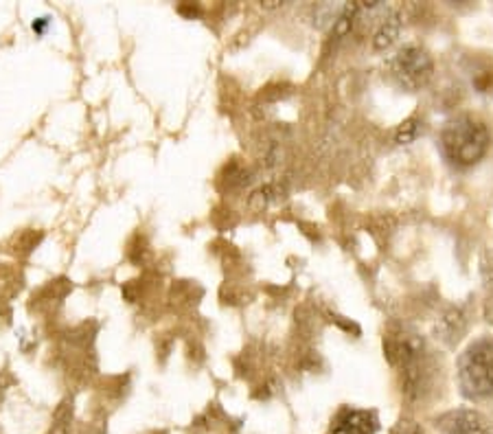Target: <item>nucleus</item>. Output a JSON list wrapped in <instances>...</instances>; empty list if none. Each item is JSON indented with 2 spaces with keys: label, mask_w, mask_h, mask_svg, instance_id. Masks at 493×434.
Returning a JSON list of instances; mask_svg holds the SVG:
<instances>
[{
  "label": "nucleus",
  "mask_w": 493,
  "mask_h": 434,
  "mask_svg": "<svg viewBox=\"0 0 493 434\" xmlns=\"http://www.w3.org/2000/svg\"><path fill=\"white\" fill-rule=\"evenodd\" d=\"M380 430V417L375 410L343 406L334 415L329 434H375Z\"/></svg>",
  "instance_id": "nucleus-6"
},
{
  "label": "nucleus",
  "mask_w": 493,
  "mask_h": 434,
  "mask_svg": "<svg viewBox=\"0 0 493 434\" xmlns=\"http://www.w3.org/2000/svg\"><path fill=\"white\" fill-rule=\"evenodd\" d=\"M401 34V15L391 14L384 18V23L380 24V29L375 31L373 35V49L375 51H388L392 44H395L397 38Z\"/></svg>",
  "instance_id": "nucleus-7"
},
{
  "label": "nucleus",
  "mask_w": 493,
  "mask_h": 434,
  "mask_svg": "<svg viewBox=\"0 0 493 434\" xmlns=\"http://www.w3.org/2000/svg\"><path fill=\"white\" fill-rule=\"evenodd\" d=\"M391 434H428V430L421 426V423L412 420H400L395 426H392Z\"/></svg>",
  "instance_id": "nucleus-10"
},
{
  "label": "nucleus",
  "mask_w": 493,
  "mask_h": 434,
  "mask_svg": "<svg viewBox=\"0 0 493 434\" xmlns=\"http://www.w3.org/2000/svg\"><path fill=\"white\" fill-rule=\"evenodd\" d=\"M421 130H423L421 119H419V117L406 119V121H403V123L400 125V128H397V132H395V143H400V145L412 143V140L417 139L419 134H421Z\"/></svg>",
  "instance_id": "nucleus-9"
},
{
  "label": "nucleus",
  "mask_w": 493,
  "mask_h": 434,
  "mask_svg": "<svg viewBox=\"0 0 493 434\" xmlns=\"http://www.w3.org/2000/svg\"><path fill=\"white\" fill-rule=\"evenodd\" d=\"M459 384L469 400L493 397V338H478L460 353Z\"/></svg>",
  "instance_id": "nucleus-3"
},
{
  "label": "nucleus",
  "mask_w": 493,
  "mask_h": 434,
  "mask_svg": "<svg viewBox=\"0 0 493 434\" xmlns=\"http://www.w3.org/2000/svg\"><path fill=\"white\" fill-rule=\"evenodd\" d=\"M68 430H71V415H60L46 434H68Z\"/></svg>",
  "instance_id": "nucleus-11"
},
{
  "label": "nucleus",
  "mask_w": 493,
  "mask_h": 434,
  "mask_svg": "<svg viewBox=\"0 0 493 434\" xmlns=\"http://www.w3.org/2000/svg\"><path fill=\"white\" fill-rule=\"evenodd\" d=\"M281 196H283V191L279 189V187H275V185L261 187V189H256L253 193V198H250V207H253L255 211H261V208H267L270 204L279 202Z\"/></svg>",
  "instance_id": "nucleus-8"
},
{
  "label": "nucleus",
  "mask_w": 493,
  "mask_h": 434,
  "mask_svg": "<svg viewBox=\"0 0 493 434\" xmlns=\"http://www.w3.org/2000/svg\"><path fill=\"white\" fill-rule=\"evenodd\" d=\"M391 75L403 91H421L434 77L432 55L417 44L401 46L391 60Z\"/></svg>",
  "instance_id": "nucleus-4"
},
{
  "label": "nucleus",
  "mask_w": 493,
  "mask_h": 434,
  "mask_svg": "<svg viewBox=\"0 0 493 434\" xmlns=\"http://www.w3.org/2000/svg\"><path fill=\"white\" fill-rule=\"evenodd\" d=\"M440 434H493V423L474 408H456L437 417Z\"/></svg>",
  "instance_id": "nucleus-5"
},
{
  "label": "nucleus",
  "mask_w": 493,
  "mask_h": 434,
  "mask_svg": "<svg viewBox=\"0 0 493 434\" xmlns=\"http://www.w3.org/2000/svg\"><path fill=\"white\" fill-rule=\"evenodd\" d=\"M384 355L400 375L408 404H426L434 391V362L426 340L411 327H392L384 336Z\"/></svg>",
  "instance_id": "nucleus-1"
},
{
  "label": "nucleus",
  "mask_w": 493,
  "mask_h": 434,
  "mask_svg": "<svg viewBox=\"0 0 493 434\" xmlns=\"http://www.w3.org/2000/svg\"><path fill=\"white\" fill-rule=\"evenodd\" d=\"M439 143L443 154L454 165L471 167L480 163L487 156L491 145V134L489 128L480 119L463 114V117H456L445 123V128L440 130Z\"/></svg>",
  "instance_id": "nucleus-2"
}]
</instances>
